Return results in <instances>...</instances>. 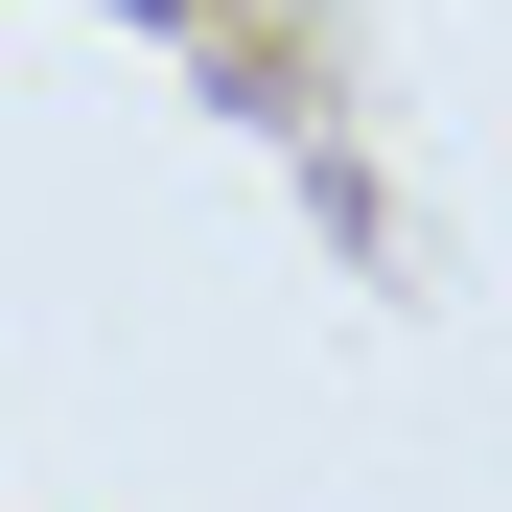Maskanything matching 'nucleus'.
Listing matches in <instances>:
<instances>
[]
</instances>
